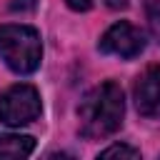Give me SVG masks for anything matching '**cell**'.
Masks as SVG:
<instances>
[{"label": "cell", "instance_id": "cell-7", "mask_svg": "<svg viewBox=\"0 0 160 160\" xmlns=\"http://www.w3.org/2000/svg\"><path fill=\"white\" fill-rule=\"evenodd\" d=\"M100 158H140V150H135L130 145H122V142H115V145L100 150Z\"/></svg>", "mask_w": 160, "mask_h": 160}, {"label": "cell", "instance_id": "cell-3", "mask_svg": "<svg viewBox=\"0 0 160 160\" xmlns=\"http://www.w3.org/2000/svg\"><path fill=\"white\" fill-rule=\"evenodd\" d=\"M40 92L28 82H18L0 95V122H5L8 128L32 122L40 115Z\"/></svg>", "mask_w": 160, "mask_h": 160}, {"label": "cell", "instance_id": "cell-8", "mask_svg": "<svg viewBox=\"0 0 160 160\" xmlns=\"http://www.w3.org/2000/svg\"><path fill=\"white\" fill-rule=\"evenodd\" d=\"M145 15H148V22H150L152 32L160 35V0H148L145 2Z\"/></svg>", "mask_w": 160, "mask_h": 160}, {"label": "cell", "instance_id": "cell-9", "mask_svg": "<svg viewBox=\"0 0 160 160\" xmlns=\"http://www.w3.org/2000/svg\"><path fill=\"white\" fill-rule=\"evenodd\" d=\"M35 8H38V0H12L10 2L12 12H32Z\"/></svg>", "mask_w": 160, "mask_h": 160}, {"label": "cell", "instance_id": "cell-5", "mask_svg": "<svg viewBox=\"0 0 160 160\" xmlns=\"http://www.w3.org/2000/svg\"><path fill=\"white\" fill-rule=\"evenodd\" d=\"M135 108L145 118H160V65L148 68L132 88Z\"/></svg>", "mask_w": 160, "mask_h": 160}, {"label": "cell", "instance_id": "cell-4", "mask_svg": "<svg viewBox=\"0 0 160 160\" xmlns=\"http://www.w3.org/2000/svg\"><path fill=\"white\" fill-rule=\"evenodd\" d=\"M98 48H100V52H105V55H115V58L130 60V58H135V55H140V52L145 50V35H142L132 22L120 20V22L110 25V28L102 32Z\"/></svg>", "mask_w": 160, "mask_h": 160}, {"label": "cell", "instance_id": "cell-6", "mask_svg": "<svg viewBox=\"0 0 160 160\" xmlns=\"http://www.w3.org/2000/svg\"><path fill=\"white\" fill-rule=\"evenodd\" d=\"M32 150H35V138L15 135V132H0V160L28 158Z\"/></svg>", "mask_w": 160, "mask_h": 160}, {"label": "cell", "instance_id": "cell-10", "mask_svg": "<svg viewBox=\"0 0 160 160\" xmlns=\"http://www.w3.org/2000/svg\"><path fill=\"white\" fill-rule=\"evenodd\" d=\"M68 2V8L70 10H75V12H85V10H90L92 8V2L95 0H65Z\"/></svg>", "mask_w": 160, "mask_h": 160}, {"label": "cell", "instance_id": "cell-1", "mask_svg": "<svg viewBox=\"0 0 160 160\" xmlns=\"http://www.w3.org/2000/svg\"><path fill=\"white\" fill-rule=\"evenodd\" d=\"M80 132L85 138H108L122 125L125 95L112 80L92 88L80 102Z\"/></svg>", "mask_w": 160, "mask_h": 160}, {"label": "cell", "instance_id": "cell-2", "mask_svg": "<svg viewBox=\"0 0 160 160\" xmlns=\"http://www.w3.org/2000/svg\"><path fill=\"white\" fill-rule=\"evenodd\" d=\"M42 42L30 25H0V60L18 75L35 72L40 68Z\"/></svg>", "mask_w": 160, "mask_h": 160}]
</instances>
